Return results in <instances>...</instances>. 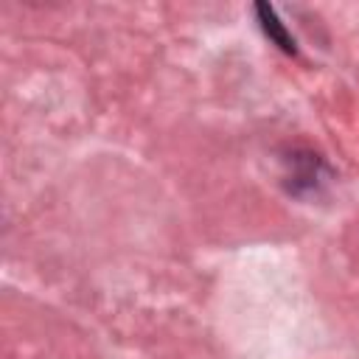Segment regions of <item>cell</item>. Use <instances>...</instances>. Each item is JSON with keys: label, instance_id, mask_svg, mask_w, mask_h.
Here are the masks:
<instances>
[{"label": "cell", "instance_id": "1", "mask_svg": "<svg viewBox=\"0 0 359 359\" xmlns=\"http://www.w3.org/2000/svg\"><path fill=\"white\" fill-rule=\"evenodd\" d=\"M255 14H258V22H261L264 34H266L283 53H294V50H297V48H294V39L289 36V31L283 28V22L275 17V11H272L266 3H258V6H255Z\"/></svg>", "mask_w": 359, "mask_h": 359}]
</instances>
